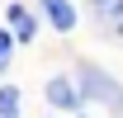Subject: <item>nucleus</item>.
I'll use <instances>...</instances> for the list:
<instances>
[{"mask_svg":"<svg viewBox=\"0 0 123 118\" xmlns=\"http://www.w3.org/2000/svg\"><path fill=\"white\" fill-rule=\"evenodd\" d=\"M80 90H85L90 99L109 104V109H123V85L114 80V76H104L99 66H80Z\"/></svg>","mask_w":123,"mask_h":118,"instance_id":"1","label":"nucleus"},{"mask_svg":"<svg viewBox=\"0 0 123 118\" xmlns=\"http://www.w3.org/2000/svg\"><path fill=\"white\" fill-rule=\"evenodd\" d=\"M47 104H52V109H76V104H80V90L71 85V80L52 76V80H47Z\"/></svg>","mask_w":123,"mask_h":118,"instance_id":"2","label":"nucleus"},{"mask_svg":"<svg viewBox=\"0 0 123 118\" xmlns=\"http://www.w3.org/2000/svg\"><path fill=\"white\" fill-rule=\"evenodd\" d=\"M90 10L99 24H109L114 38H123V0H90Z\"/></svg>","mask_w":123,"mask_h":118,"instance_id":"3","label":"nucleus"},{"mask_svg":"<svg viewBox=\"0 0 123 118\" xmlns=\"http://www.w3.org/2000/svg\"><path fill=\"white\" fill-rule=\"evenodd\" d=\"M43 10H47V19L57 24V33H71V29H76V10H71L66 0H43Z\"/></svg>","mask_w":123,"mask_h":118,"instance_id":"4","label":"nucleus"},{"mask_svg":"<svg viewBox=\"0 0 123 118\" xmlns=\"http://www.w3.org/2000/svg\"><path fill=\"white\" fill-rule=\"evenodd\" d=\"M10 29L19 33V43H29V38H33V14L19 10V5H10Z\"/></svg>","mask_w":123,"mask_h":118,"instance_id":"5","label":"nucleus"},{"mask_svg":"<svg viewBox=\"0 0 123 118\" xmlns=\"http://www.w3.org/2000/svg\"><path fill=\"white\" fill-rule=\"evenodd\" d=\"M14 113H19V90L0 85V118H14Z\"/></svg>","mask_w":123,"mask_h":118,"instance_id":"6","label":"nucleus"},{"mask_svg":"<svg viewBox=\"0 0 123 118\" xmlns=\"http://www.w3.org/2000/svg\"><path fill=\"white\" fill-rule=\"evenodd\" d=\"M5 57H10V33H0V66H5Z\"/></svg>","mask_w":123,"mask_h":118,"instance_id":"7","label":"nucleus"}]
</instances>
